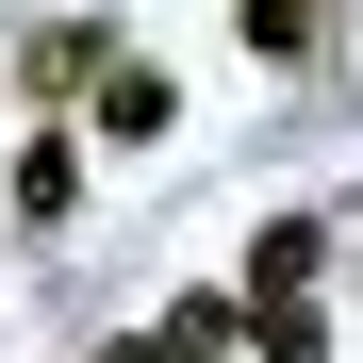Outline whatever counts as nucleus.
Wrapping results in <instances>:
<instances>
[{
  "label": "nucleus",
  "instance_id": "423d86ee",
  "mask_svg": "<svg viewBox=\"0 0 363 363\" xmlns=\"http://www.w3.org/2000/svg\"><path fill=\"white\" fill-rule=\"evenodd\" d=\"M231 330H248V314H231V297H182V314H165V363H215Z\"/></svg>",
  "mask_w": 363,
  "mask_h": 363
},
{
  "label": "nucleus",
  "instance_id": "f03ea898",
  "mask_svg": "<svg viewBox=\"0 0 363 363\" xmlns=\"http://www.w3.org/2000/svg\"><path fill=\"white\" fill-rule=\"evenodd\" d=\"M165 116H182V99H165V67H116V83H99V133H116V149H149Z\"/></svg>",
  "mask_w": 363,
  "mask_h": 363
},
{
  "label": "nucleus",
  "instance_id": "20e7f679",
  "mask_svg": "<svg viewBox=\"0 0 363 363\" xmlns=\"http://www.w3.org/2000/svg\"><path fill=\"white\" fill-rule=\"evenodd\" d=\"M248 347H264V363H314L330 314H314V297H248Z\"/></svg>",
  "mask_w": 363,
  "mask_h": 363
},
{
  "label": "nucleus",
  "instance_id": "7ed1b4c3",
  "mask_svg": "<svg viewBox=\"0 0 363 363\" xmlns=\"http://www.w3.org/2000/svg\"><path fill=\"white\" fill-rule=\"evenodd\" d=\"M314 264H330V231H314V215H281L264 248H248V281H264V297H297V281H314Z\"/></svg>",
  "mask_w": 363,
  "mask_h": 363
},
{
  "label": "nucleus",
  "instance_id": "39448f33",
  "mask_svg": "<svg viewBox=\"0 0 363 363\" xmlns=\"http://www.w3.org/2000/svg\"><path fill=\"white\" fill-rule=\"evenodd\" d=\"M248 50H264V67H314L330 33H314V0H248Z\"/></svg>",
  "mask_w": 363,
  "mask_h": 363
},
{
  "label": "nucleus",
  "instance_id": "0eeeda50",
  "mask_svg": "<svg viewBox=\"0 0 363 363\" xmlns=\"http://www.w3.org/2000/svg\"><path fill=\"white\" fill-rule=\"evenodd\" d=\"M99 363H165V330H133V347H99Z\"/></svg>",
  "mask_w": 363,
  "mask_h": 363
},
{
  "label": "nucleus",
  "instance_id": "f257e3e1",
  "mask_svg": "<svg viewBox=\"0 0 363 363\" xmlns=\"http://www.w3.org/2000/svg\"><path fill=\"white\" fill-rule=\"evenodd\" d=\"M67 199H83V149L33 133V149H17V231H67Z\"/></svg>",
  "mask_w": 363,
  "mask_h": 363
}]
</instances>
